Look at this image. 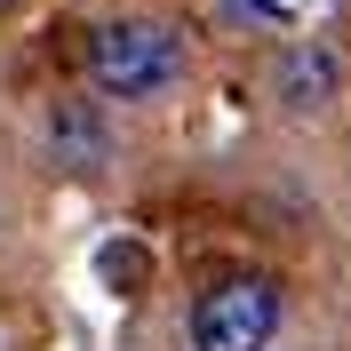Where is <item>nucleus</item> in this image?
I'll return each mask as SVG.
<instances>
[{"mask_svg":"<svg viewBox=\"0 0 351 351\" xmlns=\"http://www.w3.org/2000/svg\"><path fill=\"white\" fill-rule=\"evenodd\" d=\"M88 80L120 104H152L184 80V40L160 16H112L88 32Z\"/></svg>","mask_w":351,"mask_h":351,"instance_id":"obj_1","label":"nucleus"},{"mask_svg":"<svg viewBox=\"0 0 351 351\" xmlns=\"http://www.w3.org/2000/svg\"><path fill=\"white\" fill-rule=\"evenodd\" d=\"M192 351H271L280 335V280L263 271H223L192 295Z\"/></svg>","mask_w":351,"mask_h":351,"instance_id":"obj_2","label":"nucleus"},{"mask_svg":"<svg viewBox=\"0 0 351 351\" xmlns=\"http://www.w3.org/2000/svg\"><path fill=\"white\" fill-rule=\"evenodd\" d=\"M335 96H343V56L319 40H295L280 48V64H271V104L287 112H328Z\"/></svg>","mask_w":351,"mask_h":351,"instance_id":"obj_3","label":"nucleus"},{"mask_svg":"<svg viewBox=\"0 0 351 351\" xmlns=\"http://www.w3.org/2000/svg\"><path fill=\"white\" fill-rule=\"evenodd\" d=\"M48 144H56L64 168H96L104 160V120L88 112V96H64V104L48 112Z\"/></svg>","mask_w":351,"mask_h":351,"instance_id":"obj_4","label":"nucleus"}]
</instances>
